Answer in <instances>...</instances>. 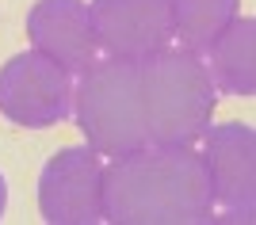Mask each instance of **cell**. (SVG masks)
I'll return each mask as SVG.
<instances>
[{"label":"cell","instance_id":"obj_7","mask_svg":"<svg viewBox=\"0 0 256 225\" xmlns=\"http://www.w3.org/2000/svg\"><path fill=\"white\" fill-rule=\"evenodd\" d=\"M203 164L210 176L214 210L226 222H252L256 214V134L248 122H222L206 130Z\"/></svg>","mask_w":256,"mask_h":225},{"label":"cell","instance_id":"obj_5","mask_svg":"<svg viewBox=\"0 0 256 225\" xmlns=\"http://www.w3.org/2000/svg\"><path fill=\"white\" fill-rule=\"evenodd\" d=\"M38 210L50 225H96L104 218V164L92 145H69L38 176Z\"/></svg>","mask_w":256,"mask_h":225},{"label":"cell","instance_id":"obj_3","mask_svg":"<svg viewBox=\"0 0 256 225\" xmlns=\"http://www.w3.org/2000/svg\"><path fill=\"white\" fill-rule=\"evenodd\" d=\"M73 111L84 141L100 157H122L146 145L138 61H118V57L92 61L80 73V84L73 88Z\"/></svg>","mask_w":256,"mask_h":225},{"label":"cell","instance_id":"obj_11","mask_svg":"<svg viewBox=\"0 0 256 225\" xmlns=\"http://www.w3.org/2000/svg\"><path fill=\"white\" fill-rule=\"evenodd\" d=\"M4 206H8V183H4V176H0V218H4Z\"/></svg>","mask_w":256,"mask_h":225},{"label":"cell","instance_id":"obj_6","mask_svg":"<svg viewBox=\"0 0 256 225\" xmlns=\"http://www.w3.org/2000/svg\"><path fill=\"white\" fill-rule=\"evenodd\" d=\"M88 23L96 50L118 61H142L176 38L172 0H92Z\"/></svg>","mask_w":256,"mask_h":225},{"label":"cell","instance_id":"obj_9","mask_svg":"<svg viewBox=\"0 0 256 225\" xmlns=\"http://www.w3.org/2000/svg\"><path fill=\"white\" fill-rule=\"evenodd\" d=\"M206 73L214 92L226 96H252L256 92V23L234 19L206 50Z\"/></svg>","mask_w":256,"mask_h":225},{"label":"cell","instance_id":"obj_10","mask_svg":"<svg viewBox=\"0 0 256 225\" xmlns=\"http://www.w3.org/2000/svg\"><path fill=\"white\" fill-rule=\"evenodd\" d=\"M241 0H172V31L192 54H206L210 42L237 19Z\"/></svg>","mask_w":256,"mask_h":225},{"label":"cell","instance_id":"obj_4","mask_svg":"<svg viewBox=\"0 0 256 225\" xmlns=\"http://www.w3.org/2000/svg\"><path fill=\"white\" fill-rule=\"evenodd\" d=\"M0 115L27 130L65 122L73 115V73L38 50L16 54L0 69Z\"/></svg>","mask_w":256,"mask_h":225},{"label":"cell","instance_id":"obj_2","mask_svg":"<svg viewBox=\"0 0 256 225\" xmlns=\"http://www.w3.org/2000/svg\"><path fill=\"white\" fill-rule=\"evenodd\" d=\"M138 99L146 141L153 145H195L206 138L214 118V84L199 54L157 50L138 61Z\"/></svg>","mask_w":256,"mask_h":225},{"label":"cell","instance_id":"obj_8","mask_svg":"<svg viewBox=\"0 0 256 225\" xmlns=\"http://www.w3.org/2000/svg\"><path fill=\"white\" fill-rule=\"evenodd\" d=\"M27 38L65 73H84L96 61V38L84 0H38L27 15Z\"/></svg>","mask_w":256,"mask_h":225},{"label":"cell","instance_id":"obj_1","mask_svg":"<svg viewBox=\"0 0 256 225\" xmlns=\"http://www.w3.org/2000/svg\"><path fill=\"white\" fill-rule=\"evenodd\" d=\"M214 214L203 153L138 145L104 168V218L115 225H203Z\"/></svg>","mask_w":256,"mask_h":225}]
</instances>
